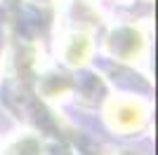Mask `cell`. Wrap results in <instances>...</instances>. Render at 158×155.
<instances>
[{
    "label": "cell",
    "mask_w": 158,
    "mask_h": 155,
    "mask_svg": "<svg viewBox=\"0 0 158 155\" xmlns=\"http://www.w3.org/2000/svg\"><path fill=\"white\" fill-rule=\"evenodd\" d=\"M57 57L66 68H83L94 57V33L87 28H64L57 38Z\"/></svg>",
    "instance_id": "3"
},
{
    "label": "cell",
    "mask_w": 158,
    "mask_h": 155,
    "mask_svg": "<svg viewBox=\"0 0 158 155\" xmlns=\"http://www.w3.org/2000/svg\"><path fill=\"white\" fill-rule=\"evenodd\" d=\"M116 155H144L142 150H135V148H123V150H118Z\"/></svg>",
    "instance_id": "6"
},
{
    "label": "cell",
    "mask_w": 158,
    "mask_h": 155,
    "mask_svg": "<svg viewBox=\"0 0 158 155\" xmlns=\"http://www.w3.org/2000/svg\"><path fill=\"white\" fill-rule=\"evenodd\" d=\"M0 155H45V146L35 132H17L0 146Z\"/></svg>",
    "instance_id": "5"
},
{
    "label": "cell",
    "mask_w": 158,
    "mask_h": 155,
    "mask_svg": "<svg viewBox=\"0 0 158 155\" xmlns=\"http://www.w3.org/2000/svg\"><path fill=\"white\" fill-rule=\"evenodd\" d=\"M73 87H76L73 78L64 71H57V68L40 73L38 78V89L43 94V99H47V101H59V99L69 97Z\"/></svg>",
    "instance_id": "4"
},
{
    "label": "cell",
    "mask_w": 158,
    "mask_h": 155,
    "mask_svg": "<svg viewBox=\"0 0 158 155\" xmlns=\"http://www.w3.org/2000/svg\"><path fill=\"white\" fill-rule=\"evenodd\" d=\"M106 54L123 64H139L149 54V33L142 24H116L104 38Z\"/></svg>",
    "instance_id": "2"
},
{
    "label": "cell",
    "mask_w": 158,
    "mask_h": 155,
    "mask_svg": "<svg viewBox=\"0 0 158 155\" xmlns=\"http://www.w3.org/2000/svg\"><path fill=\"white\" fill-rule=\"evenodd\" d=\"M149 117H151V103L137 94H113L104 103V122L113 134H137L146 127Z\"/></svg>",
    "instance_id": "1"
}]
</instances>
